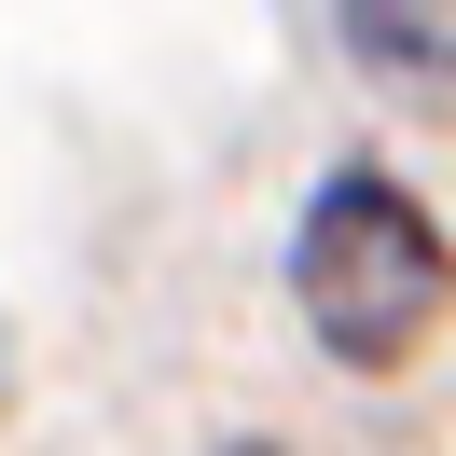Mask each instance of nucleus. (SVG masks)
Segmentation results:
<instances>
[{
	"instance_id": "obj_2",
	"label": "nucleus",
	"mask_w": 456,
	"mask_h": 456,
	"mask_svg": "<svg viewBox=\"0 0 456 456\" xmlns=\"http://www.w3.org/2000/svg\"><path fill=\"white\" fill-rule=\"evenodd\" d=\"M346 56L387 97H456V0H346Z\"/></svg>"
},
{
	"instance_id": "obj_1",
	"label": "nucleus",
	"mask_w": 456,
	"mask_h": 456,
	"mask_svg": "<svg viewBox=\"0 0 456 456\" xmlns=\"http://www.w3.org/2000/svg\"><path fill=\"white\" fill-rule=\"evenodd\" d=\"M290 305H305V332L332 346V360L387 373L401 346L443 318V235H428V208L401 194V180L346 167L305 194V222H290Z\"/></svg>"
},
{
	"instance_id": "obj_3",
	"label": "nucleus",
	"mask_w": 456,
	"mask_h": 456,
	"mask_svg": "<svg viewBox=\"0 0 456 456\" xmlns=\"http://www.w3.org/2000/svg\"><path fill=\"white\" fill-rule=\"evenodd\" d=\"M235 456H277V443H235Z\"/></svg>"
}]
</instances>
